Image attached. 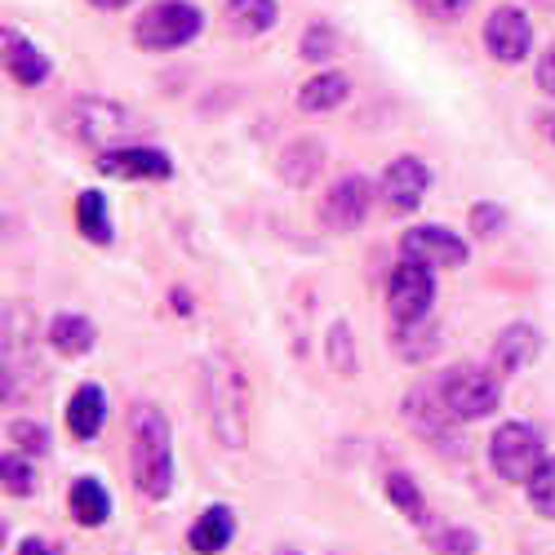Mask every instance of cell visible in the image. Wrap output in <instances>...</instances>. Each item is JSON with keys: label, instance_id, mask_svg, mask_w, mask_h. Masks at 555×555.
<instances>
[{"label": "cell", "instance_id": "6da1fadb", "mask_svg": "<svg viewBox=\"0 0 555 555\" xmlns=\"http://www.w3.org/2000/svg\"><path fill=\"white\" fill-rule=\"evenodd\" d=\"M133 485L147 498H169L173 489V440H169V423L156 404H133Z\"/></svg>", "mask_w": 555, "mask_h": 555}, {"label": "cell", "instance_id": "7a4b0ae2", "mask_svg": "<svg viewBox=\"0 0 555 555\" xmlns=\"http://www.w3.org/2000/svg\"><path fill=\"white\" fill-rule=\"evenodd\" d=\"M205 413H209V427L227 449H241L249 436L245 423V378L236 374V364L227 356H209L205 360Z\"/></svg>", "mask_w": 555, "mask_h": 555}, {"label": "cell", "instance_id": "3957f363", "mask_svg": "<svg viewBox=\"0 0 555 555\" xmlns=\"http://www.w3.org/2000/svg\"><path fill=\"white\" fill-rule=\"evenodd\" d=\"M201 10L192 0H156L138 14L133 23V40L138 50H152V54H165V50H178V44H188L192 36H201Z\"/></svg>", "mask_w": 555, "mask_h": 555}, {"label": "cell", "instance_id": "277c9868", "mask_svg": "<svg viewBox=\"0 0 555 555\" xmlns=\"http://www.w3.org/2000/svg\"><path fill=\"white\" fill-rule=\"evenodd\" d=\"M440 400L453 413V423H480L498 409L502 391H498V378L489 374V369L462 364V369H449V374L440 378Z\"/></svg>", "mask_w": 555, "mask_h": 555}, {"label": "cell", "instance_id": "5b68a950", "mask_svg": "<svg viewBox=\"0 0 555 555\" xmlns=\"http://www.w3.org/2000/svg\"><path fill=\"white\" fill-rule=\"evenodd\" d=\"M546 462L542 453V436L529 423H502L489 436V467L506 480V485H529V476Z\"/></svg>", "mask_w": 555, "mask_h": 555}, {"label": "cell", "instance_id": "8992f818", "mask_svg": "<svg viewBox=\"0 0 555 555\" xmlns=\"http://www.w3.org/2000/svg\"><path fill=\"white\" fill-rule=\"evenodd\" d=\"M436 302V267L418 262V258H400L391 281H387V307L396 325H413V320H427Z\"/></svg>", "mask_w": 555, "mask_h": 555}, {"label": "cell", "instance_id": "52a82bcc", "mask_svg": "<svg viewBox=\"0 0 555 555\" xmlns=\"http://www.w3.org/2000/svg\"><path fill=\"white\" fill-rule=\"evenodd\" d=\"M67 129L80 138V143L107 152L112 143H120V138H129V133L138 129V120H133L120 103H107V99H80V103H72V112H67Z\"/></svg>", "mask_w": 555, "mask_h": 555}, {"label": "cell", "instance_id": "ba28073f", "mask_svg": "<svg viewBox=\"0 0 555 555\" xmlns=\"http://www.w3.org/2000/svg\"><path fill=\"white\" fill-rule=\"evenodd\" d=\"M99 169L107 178H169L173 173V160L160 152V147H147V143H120V147H107L99 152Z\"/></svg>", "mask_w": 555, "mask_h": 555}, {"label": "cell", "instance_id": "9c48e42d", "mask_svg": "<svg viewBox=\"0 0 555 555\" xmlns=\"http://www.w3.org/2000/svg\"><path fill=\"white\" fill-rule=\"evenodd\" d=\"M427 192H431V169L418 156H400V160L387 165V173H383V201L396 214H413L423 205Z\"/></svg>", "mask_w": 555, "mask_h": 555}, {"label": "cell", "instance_id": "30bf717a", "mask_svg": "<svg viewBox=\"0 0 555 555\" xmlns=\"http://www.w3.org/2000/svg\"><path fill=\"white\" fill-rule=\"evenodd\" d=\"M369 201H374V192H369V178H360V173L338 178L334 188L325 192V205H320V214H325V227H330V231H351V227H360L364 214H369Z\"/></svg>", "mask_w": 555, "mask_h": 555}, {"label": "cell", "instance_id": "8fae6325", "mask_svg": "<svg viewBox=\"0 0 555 555\" xmlns=\"http://www.w3.org/2000/svg\"><path fill=\"white\" fill-rule=\"evenodd\" d=\"M404 258H418L427 267H462L467 262V245H462L449 227H409L400 241Z\"/></svg>", "mask_w": 555, "mask_h": 555}, {"label": "cell", "instance_id": "7c38bea8", "mask_svg": "<svg viewBox=\"0 0 555 555\" xmlns=\"http://www.w3.org/2000/svg\"><path fill=\"white\" fill-rule=\"evenodd\" d=\"M533 44V27L520 10H493L489 23H485V50L498 59V63H520Z\"/></svg>", "mask_w": 555, "mask_h": 555}, {"label": "cell", "instance_id": "4fadbf2b", "mask_svg": "<svg viewBox=\"0 0 555 555\" xmlns=\"http://www.w3.org/2000/svg\"><path fill=\"white\" fill-rule=\"evenodd\" d=\"M542 351V338L533 325H506L493 343V369L498 374H520V369H529Z\"/></svg>", "mask_w": 555, "mask_h": 555}, {"label": "cell", "instance_id": "5bb4252c", "mask_svg": "<svg viewBox=\"0 0 555 555\" xmlns=\"http://www.w3.org/2000/svg\"><path fill=\"white\" fill-rule=\"evenodd\" d=\"M103 418H107V396H103V387H94V383L76 387V396L67 400V431H72L76 440H94V436L103 431Z\"/></svg>", "mask_w": 555, "mask_h": 555}, {"label": "cell", "instance_id": "9a60e30c", "mask_svg": "<svg viewBox=\"0 0 555 555\" xmlns=\"http://www.w3.org/2000/svg\"><path fill=\"white\" fill-rule=\"evenodd\" d=\"M231 538H236V516H231V506H222V502H214L209 512L188 529V546L196 555H218V551L231 546Z\"/></svg>", "mask_w": 555, "mask_h": 555}, {"label": "cell", "instance_id": "2e32d148", "mask_svg": "<svg viewBox=\"0 0 555 555\" xmlns=\"http://www.w3.org/2000/svg\"><path fill=\"white\" fill-rule=\"evenodd\" d=\"M94 343H99V330H94V320H89V315L63 311V315L50 320V347H54L59 356L76 360V356H85V351H94Z\"/></svg>", "mask_w": 555, "mask_h": 555}, {"label": "cell", "instance_id": "e0dca14e", "mask_svg": "<svg viewBox=\"0 0 555 555\" xmlns=\"http://www.w3.org/2000/svg\"><path fill=\"white\" fill-rule=\"evenodd\" d=\"M5 67L18 85H44L50 80V59H44L31 40H23L14 27L5 31Z\"/></svg>", "mask_w": 555, "mask_h": 555}, {"label": "cell", "instance_id": "ac0fdd59", "mask_svg": "<svg viewBox=\"0 0 555 555\" xmlns=\"http://www.w3.org/2000/svg\"><path fill=\"white\" fill-rule=\"evenodd\" d=\"M347 94H351V80L343 72H315L298 89V107L302 112H334V107H343Z\"/></svg>", "mask_w": 555, "mask_h": 555}, {"label": "cell", "instance_id": "d6986e66", "mask_svg": "<svg viewBox=\"0 0 555 555\" xmlns=\"http://www.w3.org/2000/svg\"><path fill=\"white\" fill-rule=\"evenodd\" d=\"M72 516H76L85 529L107 525V516H112V493H107L99 480L80 476V480L72 485Z\"/></svg>", "mask_w": 555, "mask_h": 555}, {"label": "cell", "instance_id": "ffe728a7", "mask_svg": "<svg viewBox=\"0 0 555 555\" xmlns=\"http://www.w3.org/2000/svg\"><path fill=\"white\" fill-rule=\"evenodd\" d=\"M320 165H325V147H320L315 138H294V143L281 152V178L294 182V188H307Z\"/></svg>", "mask_w": 555, "mask_h": 555}, {"label": "cell", "instance_id": "44dd1931", "mask_svg": "<svg viewBox=\"0 0 555 555\" xmlns=\"http://www.w3.org/2000/svg\"><path fill=\"white\" fill-rule=\"evenodd\" d=\"M383 489H387V502L396 506V512L404 516V520H413V525H427L431 520V512H427V498H423V489L413 485L404 472H387V480H383Z\"/></svg>", "mask_w": 555, "mask_h": 555}, {"label": "cell", "instance_id": "7402d4cb", "mask_svg": "<svg viewBox=\"0 0 555 555\" xmlns=\"http://www.w3.org/2000/svg\"><path fill=\"white\" fill-rule=\"evenodd\" d=\"M76 227H80V236L85 241H94V245H112V214H107V201L103 192H80L76 201Z\"/></svg>", "mask_w": 555, "mask_h": 555}, {"label": "cell", "instance_id": "603a6c76", "mask_svg": "<svg viewBox=\"0 0 555 555\" xmlns=\"http://www.w3.org/2000/svg\"><path fill=\"white\" fill-rule=\"evenodd\" d=\"M227 23L236 36H258L275 23V0H227Z\"/></svg>", "mask_w": 555, "mask_h": 555}, {"label": "cell", "instance_id": "cb8c5ba5", "mask_svg": "<svg viewBox=\"0 0 555 555\" xmlns=\"http://www.w3.org/2000/svg\"><path fill=\"white\" fill-rule=\"evenodd\" d=\"M423 533H427V542H431L436 555H476V546H480V538H476L472 529H457V525H436V520H427Z\"/></svg>", "mask_w": 555, "mask_h": 555}, {"label": "cell", "instance_id": "d4e9b609", "mask_svg": "<svg viewBox=\"0 0 555 555\" xmlns=\"http://www.w3.org/2000/svg\"><path fill=\"white\" fill-rule=\"evenodd\" d=\"M0 485H5V493L14 498H31L36 493V472H31V462L23 453H0Z\"/></svg>", "mask_w": 555, "mask_h": 555}, {"label": "cell", "instance_id": "484cf974", "mask_svg": "<svg viewBox=\"0 0 555 555\" xmlns=\"http://www.w3.org/2000/svg\"><path fill=\"white\" fill-rule=\"evenodd\" d=\"M529 502H533V512L538 516H546V520H555V457H546L542 467L529 476Z\"/></svg>", "mask_w": 555, "mask_h": 555}, {"label": "cell", "instance_id": "4316f807", "mask_svg": "<svg viewBox=\"0 0 555 555\" xmlns=\"http://www.w3.org/2000/svg\"><path fill=\"white\" fill-rule=\"evenodd\" d=\"M338 50V40H334V27L330 23H311L307 36H302V59L320 63V59H330Z\"/></svg>", "mask_w": 555, "mask_h": 555}, {"label": "cell", "instance_id": "83f0119b", "mask_svg": "<svg viewBox=\"0 0 555 555\" xmlns=\"http://www.w3.org/2000/svg\"><path fill=\"white\" fill-rule=\"evenodd\" d=\"M330 364L338 369V374H356V347H351V334H347L343 320L330 330Z\"/></svg>", "mask_w": 555, "mask_h": 555}, {"label": "cell", "instance_id": "f1b7e54d", "mask_svg": "<svg viewBox=\"0 0 555 555\" xmlns=\"http://www.w3.org/2000/svg\"><path fill=\"white\" fill-rule=\"evenodd\" d=\"M18 449H27V453H44L50 449V431H44L40 423H10V431H5Z\"/></svg>", "mask_w": 555, "mask_h": 555}, {"label": "cell", "instance_id": "f546056e", "mask_svg": "<svg viewBox=\"0 0 555 555\" xmlns=\"http://www.w3.org/2000/svg\"><path fill=\"white\" fill-rule=\"evenodd\" d=\"M418 10L431 14V18H440V23H453V18H462V14L472 10V0H418Z\"/></svg>", "mask_w": 555, "mask_h": 555}, {"label": "cell", "instance_id": "4dcf8cb0", "mask_svg": "<svg viewBox=\"0 0 555 555\" xmlns=\"http://www.w3.org/2000/svg\"><path fill=\"white\" fill-rule=\"evenodd\" d=\"M502 222H506V218H502V209H498V205H489V201L472 209V227H476V236H493V231H502Z\"/></svg>", "mask_w": 555, "mask_h": 555}, {"label": "cell", "instance_id": "1f68e13d", "mask_svg": "<svg viewBox=\"0 0 555 555\" xmlns=\"http://www.w3.org/2000/svg\"><path fill=\"white\" fill-rule=\"evenodd\" d=\"M538 85H542V94H551L555 99V44L538 59Z\"/></svg>", "mask_w": 555, "mask_h": 555}, {"label": "cell", "instance_id": "d6a6232c", "mask_svg": "<svg viewBox=\"0 0 555 555\" xmlns=\"http://www.w3.org/2000/svg\"><path fill=\"white\" fill-rule=\"evenodd\" d=\"M18 555H59V546L44 542V538H27V542L18 546Z\"/></svg>", "mask_w": 555, "mask_h": 555}, {"label": "cell", "instance_id": "836d02e7", "mask_svg": "<svg viewBox=\"0 0 555 555\" xmlns=\"http://www.w3.org/2000/svg\"><path fill=\"white\" fill-rule=\"evenodd\" d=\"M94 5H99V10H125L129 0H94Z\"/></svg>", "mask_w": 555, "mask_h": 555}, {"label": "cell", "instance_id": "e575fe53", "mask_svg": "<svg viewBox=\"0 0 555 555\" xmlns=\"http://www.w3.org/2000/svg\"><path fill=\"white\" fill-rule=\"evenodd\" d=\"M551 138H555V116H551Z\"/></svg>", "mask_w": 555, "mask_h": 555}, {"label": "cell", "instance_id": "d590c367", "mask_svg": "<svg viewBox=\"0 0 555 555\" xmlns=\"http://www.w3.org/2000/svg\"><path fill=\"white\" fill-rule=\"evenodd\" d=\"M281 555H298V551H281Z\"/></svg>", "mask_w": 555, "mask_h": 555}]
</instances>
